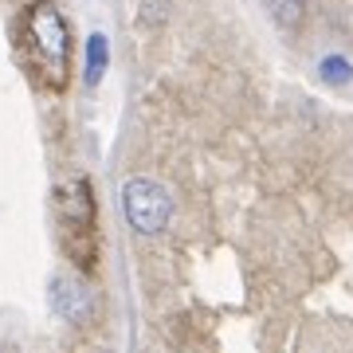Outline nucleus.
<instances>
[{"instance_id": "obj_7", "label": "nucleus", "mask_w": 353, "mask_h": 353, "mask_svg": "<svg viewBox=\"0 0 353 353\" xmlns=\"http://www.w3.org/2000/svg\"><path fill=\"white\" fill-rule=\"evenodd\" d=\"M318 71H322V79H326V83H341L350 67H345V59H338V55H334V59H326V63L318 67Z\"/></svg>"}, {"instance_id": "obj_4", "label": "nucleus", "mask_w": 353, "mask_h": 353, "mask_svg": "<svg viewBox=\"0 0 353 353\" xmlns=\"http://www.w3.org/2000/svg\"><path fill=\"white\" fill-rule=\"evenodd\" d=\"M51 306L55 314L67 318V322H83L90 314V290L79 283V279H55L51 283Z\"/></svg>"}, {"instance_id": "obj_1", "label": "nucleus", "mask_w": 353, "mask_h": 353, "mask_svg": "<svg viewBox=\"0 0 353 353\" xmlns=\"http://www.w3.org/2000/svg\"><path fill=\"white\" fill-rule=\"evenodd\" d=\"M20 48L43 87H63L71 71V28L51 0L28 4L20 16Z\"/></svg>"}, {"instance_id": "obj_3", "label": "nucleus", "mask_w": 353, "mask_h": 353, "mask_svg": "<svg viewBox=\"0 0 353 353\" xmlns=\"http://www.w3.org/2000/svg\"><path fill=\"white\" fill-rule=\"evenodd\" d=\"M59 216H63L67 236H90L94 232V201H90L87 181H71L59 192Z\"/></svg>"}, {"instance_id": "obj_6", "label": "nucleus", "mask_w": 353, "mask_h": 353, "mask_svg": "<svg viewBox=\"0 0 353 353\" xmlns=\"http://www.w3.org/2000/svg\"><path fill=\"white\" fill-rule=\"evenodd\" d=\"M271 8H275L279 24H299V20H303L306 0H271Z\"/></svg>"}, {"instance_id": "obj_5", "label": "nucleus", "mask_w": 353, "mask_h": 353, "mask_svg": "<svg viewBox=\"0 0 353 353\" xmlns=\"http://www.w3.org/2000/svg\"><path fill=\"white\" fill-rule=\"evenodd\" d=\"M102 71H106V36L94 32V36L87 39V83L90 87L102 79Z\"/></svg>"}, {"instance_id": "obj_2", "label": "nucleus", "mask_w": 353, "mask_h": 353, "mask_svg": "<svg viewBox=\"0 0 353 353\" xmlns=\"http://www.w3.org/2000/svg\"><path fill=\"white\" fill-rule=\"evenodd\" d=\"M122 212H126L130 228L141 236H157L173 220V196L165 185L150 181V176H134L122 185Z\"/></svg>"}]
</instances>
